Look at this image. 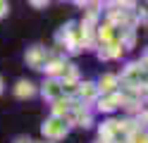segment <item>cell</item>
Instances as JSON below:
<instances>
[{
  "mask_svg": "<svg viewBox=\"0 0 148 143\" xmlns=\"http://www.w3.org/2000/svg\"><path fill=\"white\" fill-rule=\"evenodd\" d=\"M43 133H45V136H62V133H64V127H62L58 119H53V122H48V124L43 127Z\"/></svg>",
  "mask_w": 148,
  "mask_h": 143,
  "instance_id": "6da1fadb",
  "label": "cell"
},
{
  "mask_svg": "<svg viewBox=\"0 0 148 143\" xmlns=\"http://www.w3.org/2000/svg\"><path fill=\"white\" fill-rule=\"evenodd\" d=\"M17 95H19V98H29V95H34V86L29 81H19V83H17Z\"/></svg>",
  "mask_w": 148,
  "mask_h": 143,
  "instance_id": "7a4b0ae2",
  "label": "cell"
},
{
  "mask_svg": "<svg viewBox=\"0 0 148 143\" xmlns=\"http://www.w3.org/2000/svg\"><path fill=\"white\" fill-rule=\"evenodd\" d=\"M7 12V3H5V0H0V17H3Z\"/></svg>",
  "mask_w": 148,
  "mask_h": 143,
  "instance_id": "3957f363",
  "label": "cell"
},
{
  "mask_svg": "<svg viewBox=\"0 0 148 143\" xmlns=\"http://www.w3.org/2000/svg\"><path fill=\"white\" fill-rule=\"evenodd\" d=\"M0 91H3V79H0Z\"/></svg>",
  "mask_w": 148,
  "mask_h": 143,
  "instance_id": "277c9868",
  "label": "cell"
}]
</instances>
